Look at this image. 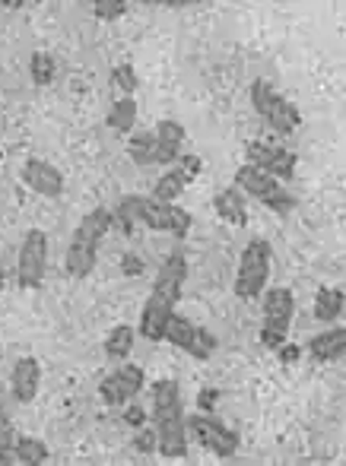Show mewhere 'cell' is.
Listing matches in <instances>:
<instances>
[{
  "label": "cell",
  "instance_id": "obj_10",
  "mask_svg": "<svg viewBox=\"0 0 346 466\" xmlns=\"http://www.w3.org/2000/svg\"><path fill=\"white\" fill-rule=\"evenodd\" d=\"M48 273V235L42 228H29L23 235L16 258V282L23 289H38Z\"/></svg>",
  "mask_w": 346,
  "mask_h": 466
},
{
  "label": "cell",
  "instance_id": "obj_2",
  "mask_svg": "<svg viewBox=\"0 0 346 466\" xmlns=\"http://www.w3.org/2000/svg\"><path fill=\"white\" fill-rule=\"evenodd\" d=\"M153 429H156V451L168 461H185L188 457V425L181 410V387L178 380L162 378L153 384Z\"/></svg>",
  "mask_w": 346,
  "mask_h": 466
},
{
  "label": "cell",
  "instance_id": "obj_7",
  "mask_svg": "<svg viewBox=\"0 0 346 466\" xmlns=\"http://www.w3.org/2000/svg\"><path fill=\"white\" fill-rule=\"evenodd\" d=\"M251 105L277 134H296L302 127V111L290 102L283 93H277L270 80H254L251 86Z\"/></svg>",
  "mask_w": 346,
  "mask_h": 466
},
{
  "label": "cell",
  "instance_id": "obj_27",
  "mask_svg": "<svg viewBox=\"0 0 346 466\" xmlns=\"http://www.w3.org/2000/svg\"><path fill=\"white\" fill-rule=\"evenodd\" d=\"M153 134L159 137L162 143H168V147H181V143H185V127H181L178 121H168V117L156 124Z\"/></svg>",
  "mask_w": 346,
  "mask_h": 466
},
{
  "label": "cell",
  "instance_id": "obj_17",
  "mask_svg": "<svg viewBox=\"0 0 346 466\" xmlns=\"http://www.w3.org/2000/svg\"><path fill=\"white\" fill-rule=\"evenodd\" d=\"M38 380H42V365H38V359H32V356L19 359L10 374L13 400H16V403H32L38 393Z\"/></svg>",
  "mask_w": 346,
  "mask_h": 466
},
{
  "label": "cell",
  "instance_id": "obj_30",
  "mask_svg": "<svg viewBox=\"0 0 346 466\" xmlns=\"http://www.w3.org/2000/svg\"><path fill=\"white\" fill-rule=\"evenodd\" d=\"M134 448L140 451V454H153L156 451V429H143L140 435L134 438Z\"/></svg>",
  "mask_w": 346,
  "mask_h": 466
},
{
  "label": "cell",
  "instance_id": "obj_6",
  "mask_svg": "<svg viewBox=\"0 0 346 466\" xmlns=\"http://www.w3.org/2000/svg\"><path fill=\"white\" fill-rule=\"evenodd\" d=\"M273 264V248L264 238H254L245 245L239 260V273H235V295L241 301H254L267 289Z\"/></svg>",
  "mask_w": 346,
  "mask_h": 466
},
{
  "label": "cell",
  "instance_id": "obj_29",
  "mask_svg": "<svg viewBox=\"0 0 346 466\" xmlns=\"http://www.w3.org/2000/svg\"><path fill=\"white\" fill-rule=\"evenodd\" d=\"M273 352H277L283 365H292V362H299V359H302V346H299V343H280Z\"/></svg>",
  "mask_w": 346,
  "mask_h": 466
},
{
  "label": "cell",
  "instance_id": "obj_25",
  "mask_svg": "<svg viewBox=\"0 0 346 466\" xmlns=\"http://www.w3.org/2000/svg\"><path fill=\"white\" fill-rule=\"evenodd\" d=\"M13 444H16V431H13V422L6 416V406L0 400V466H13Z\"/></svg>",
  "mask_w": 346,
  "mask_h": 466
},
{
  "label": "cell",
  "instance_id": "obj_24",
  "mask_svg": "<svg viewBox=\"0 0 346 466\" xmlns=\"http://www.w3.org/2000/svg\"><path fill=\"white\" fill-rule=\"evenodd\" d=\"M29 76L36 86H51L57 76V64L55 57L48 55V51H36V55L29 57Z\"/></svg>",
  "mask_w": 346,
  "mask_h": 466
},
{
  "label": "cell",
  "instance_id": "obj_26",
  "mask_svg": "<svg viewBox=\"0 0 346 466\" xmlns=\"http://www.w3.org/2000/svg\"><path fill=\"white\" fill-rule=\"evenodd\" d=\"M112 83L124 96H134V89L140 86V76H137V70L130 67V64H117L112 70Z\"/></svg>",
  "mask_w": 346,
  "mask_h": 466
},
{
  "label": "cell",
  "instance_id": "obj_20",
  "mask_svg": "<svg viewBox=\"0 0 346 466\" xmlns=\"http://www.w3.org/2000/svg\"><path fill=\"white\" fill-rule=\"evenodd\" d=\"M343 314V289L337 286H321L315 295V318L321 324H331Z\"/></svg>",
  "mask_w": 346,
  "mask_h": 466
},
{
  "label": "cell",
  "instance_id": "obj_9",
  "mask_svg": "<svg viewBox=\"0 0 346 466\" xmlns=\"http://www.w3.org/2000/svg\"><path fill=\"white\" fill-rule=\"evenodd\" d=\"M185 425H188V438H194L200 448L210 451L219 461H229V457H235V451H239V435L226 422H219L213 412H194L191 419H185Z\"/></svg>",
  "mask_w": 346,
  "mask_h": 466
},
{
  "label": "cell",
  "instance_id": "obj_28",
  "mask_svg": "<svg viewBox=\"0 0 346 466\" xmlns=\"http://www.w3.org/2000/svg\"><path fill=\"white\" fill-rule=\"evenodd\" d=\"M93 13L99 19H108V23H112V19H121L124 13H127V4H124V0H96Z\"/></svg>",
  "mask_w": 346,
  "mask_h": 466
},
{
  "label": "cell",
  "instance_id": "obj_33",
  "mask_svg": "<svg viewBox=\"0 0 346 466\" xmlns=\"http://www.w3.org/2000/svg\"><path fill=\"white\" fill-rule=\"evenodd\" d=\"M124 422L134 425V429H140V425L147 422V410H140V406H130V410L124 412Z\"/></svg>",
  "mask_w": 346,
  "mask_h": 466
},
{
  "label": "cell",
  "instance_id": "obj_14",
  "mask_svg": "<svg viewBox=\"0 0 346 466\" xmlns=\"http://www.w3.org/2000/svg\"><path fill=\"white\" fill-rule=\"evenodd\" d=\"M200 172H204V159H200V156H178V162H175V166L168 168L159 181H156L153 197L162 203H175Z\"/></svg>",
  "mask_w": 346,
  "mask_h": 466
},
{
  "label": "cell",
  "instance_id": "obj_19",
  "mask_svg": "<svg viewBox=\"0 0 346 466\" xmlns=\"http://www.w3.org/2000/svg\"><path fill=\"white\" fill-rule=\"evenodd\" d=\"M213 209L223 222L229 226H248V207H245V197H241L239 187H223L217 190L213 197Z\"/></svg>",
  "mask_w": 346,
  "mask_h": 466
},
{
  "label": "cell",
  "instance_id": "obj_23",
  "mask_svg": "<svg viewBox=\"0 0 346 466\" xmlns=\"http://www.w3.org/2000/svg\"><path fill=\"white\" fill-rule=\"evenodd\" d=\"M134 327L130 324H117L112 333L106 337V356L112 359V362H124V359L130 356V350H134Z\"/></svg>",
  "mask_w": 346,
  "mask_h": 466
},
{
  "label": "cell",
  "instance_id": "obj_12",
  "mask_svg": "<svg viewBox=\"0 0 346 466\" xmlns=\"http://www.w3.org/2000/svg\"><path fill=\"white\" fill-rule=\"evenodd\" d=\"M245 156H248V166L273 175V178L283 181V185L296 178L299 159H296V153H290V149L270 147V143H245Z\"/></svg>",
  "mask_w": 346,
  "mask_h": 466
},
{
  "label": "cell",
  "instance_id": "obj_21",
  "mask_svg": "<svg viewBox=\"0 0 346 466\" xmlns=\"http://www.w3.org/2000/svg\"><path fill=\"white\" fill-rule=\"evenodd\" d=\"M51 457L48 444L42 438H32V435H19L16 444H13V461L16 463H25V466H38Z\"/></svg>",
  "mask_w": 346,
  "mask_h": 466
},
{
  "label": "cell",
  "instance_id": "obj_34",
  "mask_svg": "<svg viewBox=\"0 0 346 466\" xmlns=\"http://www.w3.org/2000/svg\"><path fill=\"white\" fill-rule=\"evenodd\" d=\"M4 279H6V277H4V270H0V289H4Z\"/></svg>",
  "mask_w": 346,
  "mask_h": 466
},
{
  "label": "cell",
  "instance_id": "obj_8",
  "mask_svg": "<svg viewBox=\"0 0 346 466\" xmlns=\"http://www.w3.org/2000/svg\"><path fill=\"white\" fill-rule=\"evenodd\" d=\"M292 311H296V299L286 286H273L264 295V320H260V343L267 350H277L286 343L292 324Z\"/></svg>",
  "mask_w": 346,
  "mask_h": 466
},
{
  "label": "cell",
  "instance_id": "obj_4",
  "mask_svg": "<svg viewBox=\"0 0 346 466\" xmlns=\"http://www.w3.org/2000/svg\"><path fill=\"white\" fill-rule=\"evenodd\" d=\"M112 228V209L106 207H96L83 216V222L76 226L74 238H70V248H67V277L74 279H86L89 273L96 270V260H99V245L102 238L108 235Z\"/></svg>",
  "mask_w": 346,
  "mask_h": 466
},
{
  "label": "cell",
  "instance_id": "obj_13",
  "mask_svg": "<svg viewBox=\"0 0 346 466\" xmlns=\"http://www.w3.org/2000/svg\"><path fill=\"white\" fill-rule=\"evenodd\" d=\"M147 387V374H143L140 365L121 362L112 374H106L99 384V393L108 406H124L127 400H134L137 393Z\"/></svg>",
  "mask_w": 346,
  "mask_h": 466
},
{
  "label": "cell",
  "instance_id": "obj_18",
  "mask_svg": "<svg viewBox=\"0 0 346 466\" xmlns=\"http://www.w3.org/2000/svg\"><path fill=\"white\" fill-rule=\"evenodd\" d=\"M346 352V330L334 327V330H324L318 337L309 339V356L315 362H341Z\"/></svg>",
  "mask_w": 346,
  "mask_h": 466
},
{
  "label": "cell",
  "instance_id": "obj_5",
  "mask_svg": "<svg viewBox=\"0 0 346 466\" xmlns=\"http://www.w3.org/2000/svg\"><path fill=\"white\" fill-rule=\"evenodd\" d=\"M235 187L241 190V194L254 197V200L260 203V207H267L270 213H292V209L299 207V200L290 194V187L283 185V181H277L273 175L260 172V168L254 166H241L239 172H235Z\"/></svg>",
  "mask_w": 346,
  "mask_h": 466
},
{
  "label": "cell",
  "instance_id": "obj_3",
  "mask_svg": "<svg viewBox=\"0 0 346 466\" xmlns=\"http://www.w3.org/2000/svg\"><path fill=\"white\" fill-rule=\"evenodd\" d=\"M112 219H117V226L127 228V232L137 226H147V228H153V232L175 235V238H185L194 226L191 213L181 209L178 203H162V200H156V197H140V194L121 197Z\"/></svg>",
  "mask_w": 346,
  "mask_h": 466
},
{
  "label": "cell",
  "instance_id": "obj_22",
  "mask_svg": "<svg viewBox=\"0 0 346 466\" xmlns=\"http://www.w3.org/2000/svg\"><path fill=\"white\" fill-rule=\"evenodd\" d=\"M106 124H108V130L127 137L130 130H134V124H137V102H134V98H130V96L117 98V102L112 105V111H108Z\"/></svg>",
  "mask_w": 346,
  "mask_h": 466
},
{
  "label": "cell",
  "instance_id": "obj_16",
  "mask_svg": "<svg viewBox=\"0 0 346 466\" xmlns=\"http://www.w3.org/2000/svg\"><path fill=\"white\" fill-rule=\"evenodd\" d=\"M23 181H25V187H32L36 194H42V197H61L64 194V175H61V168H55L48 159H38V156L25 159Z\"/></svg>",
  "mask_w": 346,
  "mask_h": 466
},
{
  "label": "cell",
  "instance_id": "obj_31",
  "mask_svg": "<svg viewBox=\"0 0 346 466\" xmlns=\"http://www.w3.org/2000/svg\"><path fill=\"white\" fill-rule=\"evenodd\" d=\"M217 397H219L217 387H207V390H200V393H198V406H200V412H213V403H217Z\"/></svg>",
  "mask_w": 346,
  "mask_h": 466
},
{
  "label": "cell",
  "instance_id": "obj_1",
  "mask_svg": "<svg viewBox=\"0 0 346 466\" xmlns=\"http://www.w3.org/2000/svg\"><path fill=\"white\" fill-rule=\"evenodd\" d=\"M188 279V260L181 254H168L162 260L159 273H156L153 292H149L147 305L140 311V337H147L149 343L166 339V327L175 314V305L181 299V286Z\"/></svg>",
  "mask_w": 346,
  "mask_h": 466
},
{
  "label": "cell",
  "instance_id": "obj_32",
  "mask_svg": "<svg viewBox=\"0 0 346 466\" xmlns=\"http://www.w3.org/2000/svg\"><path fill=\"white\" fill-rule=\"evenodd\" d=\"M121 270L127 273V277H140V273H147V264H143L140 258H124L121 260Z\"/></svg>",
  "mask_w": 346,
  "mask_h": 466
},
{
  "label": "cell",
  "instance_id": "obj_11",
  "mask_svg": "<svg viewBox=\"0 0 346 466\" xmlns=\"http://www.w3.org/2000/svg\"><path fill=\"white\" fill-rule=\"evenodd\" d=\"M166 339L172 346H178V350H185L188 356L200 359V362H207L217 352V337L210 330H204V327H198L194 320L181 318V314H172V320L166 327Z\"/></svg>",
  "mask_w": 346,
  "mask_h": 466
},
{
  "label": "cell",
  "instance_id": "obj_15",
  "mask_svg": "<svg viewBox=\"0 0 346 466\" xmlns=\"http://www.w3.org/2000/svg\"><path fill=\"white\" fill-rule=\"evenodd\" d=\"M181 147H168L162 143L153 130H140V134L127 137V156L137 166H175L178 162Z\"/></svg>",
  "mask_w": 346,
  "mask_h": 466
}]
</instances>
